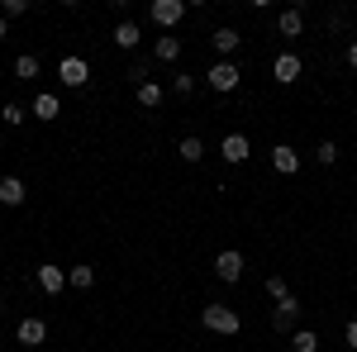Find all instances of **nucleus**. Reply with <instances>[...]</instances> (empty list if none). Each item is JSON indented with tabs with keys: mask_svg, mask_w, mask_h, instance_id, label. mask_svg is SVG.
Returning a JSON list of instances; mask_svg holds the SVG:
<instances>
[{
	"mask_svg": "<svg viewBox=\"0 0 357 352\" xmlns=\"http://www.w3.org/2000/svg\"><path fill=\"white\" fill-rule=\"evenodd\" d=\"M33 281H38V286H43L48 296H57V291L67 286V271H62V267H53V262H48V267H38V271H33Z\"/></svg>",
	"mask_w": 357,
	"mask_h": 352,
	"instance_id": "nucleus-9",
	"label": "nucleus"
},
{
	"mask_svg": "<svg viewBox=\"0 0 357 352\" xmlns=\"http://www.w3.org/2000/svg\"><path fill=\"white\" fill-rule=\"evenodd\" d=\"M200 319H205V328H210V333H224V338H234V333H238V314H234V309H229V305H205V314H200Z\"/></svg>",
	"mask_w": 357,
	"mask_h": 352,
	"instance_id": "nucleus-1",
	"label": "nucleus"
},
{
	"mask_svg": "<svg viewBox=\"0 0 357 352\" xmlns=\"http://www.w3.org/2000/svg\"><path fill=\"white\" fill-rule=\"evenodd\" d=\"M0 10H5V20H20L29 10V0H0Z\"/></svg>",
	"mask_w": 357,
	"mask_h": 352,
	"instance_id": "nucleus-24",
	"label": "nucleus"
},
{
	"mask_svg": "<svg viewBox=\"0 0 357 352\" xmlns=\"http://www.w3.org/2000/svg\"><path fill=\"white\" fill-rule=\"evenodd\" d=\"M305 29V15L301 10H281V20H276V33H286V38H296Z\"/></svg>",
	"mask_w": 357,
	"mask_h": 352,
	"instance_id": "nucleus-14",
	"label": "nucleus"
},
{
	"mask_svg": "<svg viewBox=\"0 0 357 352\" xmlns=\"http://www.w3.org/2000/svg\"><path fill=\"white\" fill-rule=\"evenodd\" d=\"M291 348H296V352H319V333H310V328H296Z\"/></svg>",
	"mask_w": 357,
	"mask_h": 352,
	"instance_id": "nucleus-19",
	"label": "nucleus"
},
{
	"mask_svg": "<svg viewBox=\"0 0 357 352\" xmlns=\"http://www.w3.org/2000/svg\"><path fill=\"white\" fill-rule=\"evenodd\" d=\"M153 53H158V62H176V57H181V43H176V38H158Z\"/></svg>",
	"mask_w": 357,
	"mask_h": 352,
	"instance_id": "nucleus-22",
	"label": "nucleus"
},
{
	"mask_svg": "<svg viewBox=\"0 0 357 352\" xmlns=\"http://www.w3.org/2000/svg\"><path fill=\"white\" fill-rule=\"evenodd\" d=\"M24 181H20V176H5V181H0V205H10V210H15V205H24Z\"/></svg>",
	"mask_w": 357,
	"mask_h": 352,
	"instance_id": "nucleus-11",
	"label": "nucleus"
},
{
	"mask_svg": "<svg viewBox=\"0 0 357 352\" xmlns=\"http://www.w3.org/2000/svg\"><path fill=\"white\" fill-rule=\"evenodd\" d=\"M215 276L229 281V286H234V281H243V252H238V247H224L220 257H215Z\"/></svg>",
	"mask_w": 357,
	"mask_h": 352,
	"instance_id": "nucleus-2",
	"label": "nucleus"
},
{
	"mask_svg": "<svg viewBox=\"0 0 357 352\" xmlns=\"http://www.w3.org/2000/svg\"><path fill=\"white\" fill-rule=\"evenodd\" d=\"M348 348L357 352V319H353V324H348Z\"/></svg>",
	"mask_w": 357,
	"mask_h": 352,
	"instance_id": "nucleus-29",
	"label": "nucleus"
},
{
	"mask_svg": "<svg viewBox=\"0 0 357 352\" xmlns=\"http://www.w3.org/2000/svg\"><path fill=\"white\" fill-rule=\"evenodd\" d=\"M205 82L215 86V91H224V95H229V91H234V86L243 82V72H238V67H234V62H215V67H210V72H205Z\"/></svg>",
	"mask_w": 357,
	"mask_h": 352,
	"instance_id": "nucleus-5",
	"label": "nucleus"
},
{
	"mask_svg": "<svg viewBox=\"0 0 357 352\" xmlns=\"http://www.w3.org/2000/svg\"><path fill=\"white\" fill-rule=\"evenodd\" d=\"M220 153H224V162H248L252 143H248L243 134H229V138H224V148H220Z\"/></svg>",
	"mask_w": 357,
	"mask_h": 352,
	"instance_id": "nucleus-10",
	"label": "nucleus"
},
{
	"mask_svg": "<svg viewBox=\"0 0 357 352\" xmlns=\"http://www.w3.org/2000/svg\"><path fill=\"white\" fill-rule=\"evenodd\" d=\"M15 77H20V82H29V77H38V57H33V53L15 57Z\"/></svg>",
	"mask_w": 357,
	"mask_h": 352,
	"instance_id": "nucleus-21",
	"label": "nucleus"
},
{
	"mask_svg": "<svg viewBox=\"0 0 357 352\" xmlns=\"http://www.w3.org/2000/svg\"><path fill=\"white\" fill-rule=\"evenodd\" d=\"M272 167L281 171V176H296V171H301V153L286 148V143H276V148H272Z\"/></svg>",
	"mask_w": 357,
	"mask_h": 352,
	"instance_id": "nucleus-8",
	"label": "nucleus"
},
{
	"mask_svg": "<svg viewBox=\"0 0 357 352\" xmlns=\"http://www.w3.org/2000/svg\"><path fill=\"white\" fill-rule=\"evenodd\" d=\"M138 105H143V109H158V105H162V86H158V82H143V86H138Z\"/></svg>",
	"mask_w": 357,
	"mask_h": 352,
	"instance_id": "nucleus-17",
	"label": "nucleus"
},
{
	"mask_svg": "<svg viewBox=\"0 0 357 352\" xmlns=\"http://www.w3.org/2000/svg\"><path fill=\"white\" fill-rule=\"evenodd\" d=\"M43 338H48V324H43V319H24V324H20V343H24V348H38Z\"/></svg>",
	"mask_w": 357,
	"mask_h": 352,
	"instance_id": "nucleus-12",
	"label": "nucleus"
},
{
	"mask_svg": "<svg viewBox=\"0 0 357 352\" xmlns=\"http://www.w3.org/2000/svg\"><path fill=\"white\" fill-rule=\"evenodd\" d=\"M267 291H272L276 300H281V296H291V286H286V281H281V276H267Z\"/></svg>",
	"mask_w": 357,
	"mask_h": 352,
	"instance_id": "nucleus-25",
	"label": "nucleus"
},
{
	"mask_svg": "<svg viewBox=\"0 0 357 352\" xmlns=\"http://www.w3.org/2000/svg\"><path fill=\"white\" fill-rule=\"evenodd\" d=\"M0 314H5V309H0Z\"/></svg>",
	"mask_w": 357,
	"mask_h": 352,
	"instance_id": "nucleus-31",
	"label": "nucleus"
},
{
	"mask_svg": "<svg viewBox=\"0 0 357 352\" xmlns=\"http://www.w3.org/2000/svg\"><path fill=\"white\" fill-rule=\"evenodd\" d=\"M296 319H301V300H296V296H281L272 305V328L291 333V328H296Z\"/></svg>",
	"mask_w": 357,
	"mask_h": 352,
	"instance_id": "nucleus-3",
	"label": "nucleus"
},
{
	"mask_svg": "<svg viewBox=\"0 0 357 352\" xmlns=\"http://www.w3.org/2000/svg\"><path fill=\"white\" fill-rule=\"evenodd\" d=\"M153 24H162V29H172V24H181L186 20V0H153Z\"/></svg>",
	"mask_w": 357,
	"mask_h": 352,
	"instance_id": "nucleus-4",
	"label": "nucleus"
},
{
	"mask_svg": "<svg viewBox=\"0 0 357 352\" xmlns=\"http://www.w3.org/2000/svg\"><path fill=\"white\" fill-rule=\"evenodd\" d=\"M0 119H5V124H10V129H20V124H24L29 114H24V109H20V105H15V100H10V105L0 109Z\"/></svg>",
	"mask_w": 357,
	"mask_h": 352,
	"instance_id": "nucleus-23",
	"label": "nucleus"
},
{
	"mask_svg": "<svg viewBox=\"0 0 357 352\" xmlns=\"http://www.w3.org/2000/svg\"><path fill=\"white\" fill-rule=\"evenodd\" d=\"M195 91V77H176V95H191Z\"/></svg>",
	"mask_w": 357,
	"mask_h": 352,
	"instance_id": "nucleus-27",
	"label": "nucleus"
},
{
	"mask_svg": "<svg viewBox=\"0 0 357 352\" xmlns=\"http://www.w3.org/2000/svg\"><path fill=\"white\" fill-rule=\"evenodd\" d=\"M67 286H77V291H91V286H96V271H91V267H72V271H67Z\"/></svg>",
	"mask_w": 357,
	"mask_h": 352,
	"instance_id": "nucleus-18",
	"label": "nucleus"
},
{
	"mask_svg": "<svg viewBox=\"0 0 357 352\" xmlns=\"http://www.w3.org/2000/svg\"><path fill=\"white\" fill-rule=\"evenodd\" d=\"M176 153H181V162H200V158H205V143H200V138H181Z\"/></svg>",
	"mask_w": 357,
	"mask_h": 352,
	"instance_id": "nucleus-20",
	"label": "nucleus"
},
{
	"mask_svg": "<svg viewBox=\"0 0 357 352\" xmlns=\"http://www.w3.org/2000/svg\"><path fill=\"white\" fill-rule=\"evenodd\" d=\"M272 77H276V82H281V86L301 82V57H296V53H281V57H276V62H272Z\"/></svg>",
	"mask_w": 357,
	"mask_h": 352,
	"instance_id": "nucleus-6",
	"label": "nucleus"
},
{
	"mask_svg": "<svg viewBox=\"0 0 357 352\" xmlns=\"http://www.w3.org/2000/svg\"><path fill=\"white\" fill-rule=\"evenodd\" d=\"M348 67H353V72H357V38H353V43H348Z\"/></svg>",
	"mask_w": 357,
	"mask_h": 352,
	"instance_id": "nucleus-28",
	"label": "nucleus"
},
{
	"mask_svg": "<svg viewBox=\"0 0 357 352\" xmlns=\"http://www.w3.org/2000/svg\"><path fill=\"white\" fill-rule=\"evenodd\" d=\"M57 72H62V82H67V86H86V82H91L86 57H62V67H57Z\"/></svg>",
	"mask_w": 357,
	"mask_h": 352,
	"instance_id": "nucleus-7",
	"label": "nucleus"
},
{
	"mask_svg": "<svg viewBox=\"0 0 357 352\" xmlns=\"http://www.w3.org/2000/svg\"><path fill=\"white\" fill-rule=\"evenodd\" d=\"M210 43H215V48H220L224 57H234V53H238V43H243V38H238V29H215V38H210Z\"/></svg>",
	"mask_w": 357,
	"mask_h": 352,
	"instance_id": "nucleus-13",
	"label": "nucleus"
},
{
	"mask_svg": "<svg viewBox=\"0 0 357 352\" xmlns=\"http://www.w3.org/2000/svg\"><path fill=\"white\" fill-rule=\"evenodd\" d=\"M314 158H319V162L329 167V162H333V158H338V148H333V143H319V153H314Z\"/></svg>",
	"mask_w": 357,
	"mask_h": 352,
	"instance_id": "nucleus-26",
	"label": "nucleus"
},
{
	"mask_svg": "<svg viewBox=\"0 0 357 352\" xmlns=\"http://www.w3.org/2000/svg\"><path fill=\"white\" fill-rule=\"evenodd\" d=\"M114 43H119L124 53H134V48H138V24H134V20H124V24L114 29Z\"/></svg>",
	"mask_w": 357,
	"mask_h": 352,
	"instance_id": "nucleus-16",
	"label": "nucleus"
},
{
	"mask_svg": "<svg viewBox=\"0 0 357 352\" xmlns=\"http://www.w3.org/2000/svg\"><path fill=\"white\" fill-rule=\"evenodd\" d=\"M33 114H38V119H48V124H53L57 114H62V100H57V95H48V91H43V95H38V100H33Z\"/></svg>",
	"mask_w": 357,
	"mask_h": 352,
	"instance_id": "nucleus-15",
	"label": "nucleus"
},
{
	"mask_svg": "<svg viewBox=\"0 0 357 352\" xmlns=\"http://www.w3.org/2000/svg\"><path fill=\"white\" fill-rule=\"evenodd\" d=\"M5 33H10V24H5V15H0V43H5Z\"/></svg>",
	"mask_w": 357,
	"mask_h": 352,
	"instance_id": "nucleus-30",
	"label": "nucleus"
}]
</instances>
